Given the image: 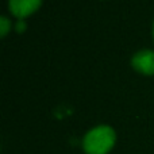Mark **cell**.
Masks as SVG:
<instances>
[{
	"instance_id": "6",
	"label": "cell",
	"mask_w": 154,
	"mask_h": 154,
	"mask_svg": "<svg viewBox=\"0 0 154 154\" xmlns=\"http://www.w3.org/2000/svg\"><path fill=\"white\" fill-rule=\"evenodd\" d=\"M153 38H154V23H153Z\"/></svg>"
},
{
	"instance_id": "1",
	"label": "cell",
	"mask_w": 154,
	"mask_h": 154,
	"mask_svg": "<svg viewBox=\"0 0 154 154\" xmlns=\"http://www.w3.org/2000/svg\"><path fill=\"white\" fill-rule=\"evenodd\" d=\"M116 141V134L109 126H97L89 130L82 139L85 154H108Z\"/></svg>"
},
{
	"instance_id": "2",
	"label": "cell",
	"mask_w": 154,
	"mask_h": 154,
	"mask_svg": "<svg viewBox=\"0 0 154 154\" xmlns=\"http://www.w3.org/2000/svg\"><path fill=\"white\" fill-rule=\"evenodd\" d=\"M131 65L137 72L146 76L154 75V51L153 50H139L134 54Z\"/></svg>"
},
{
	"instance_id": "5",
	"label": "cell",
	"mask_w": 154,
	"mask_h": 154,
	"mask_svg": "<svg viewBox=\"0 0 154 154\" xmlns=\"http://www.w3.org/2000/svg\"><path fill=\"white\" fill-rule=\"evenodd\" d=\"M24 30H26V23H24L23 19H20V20H18V23H16V31L23 32Z\"/></svg>"
},
{
	"instance_id": "3",
	"label": "cell",
	"mask_w": 154,
	"mask_h": 154,
	"mask_svg": "<svg viewBox=\"0 0 154 154\" xmlns=\"http://www.w3.org/2000/svg\"><path fill=\"white\" fill-rule=\"evenodd\" d=\"M41 4H42V0H10L8 8H10V12L20 20L34 14L41 7Z\"/></svg>"
},
{
	"instance_id": "4",
	"label": "cell",
	"mask_w": 154,
	"mask_h": 154,
	"mask_svg": "<svg viewBox=\"0 0 154 154\" xmlns=\"http://www.w3.org/2000/svg\"><path fill=\"white\" fill-rule=\"evenodd\" d=\"M10 30H11V20L7 16H2L0 18V35L5 37Z\"/></svg>"
}]
</instances>
